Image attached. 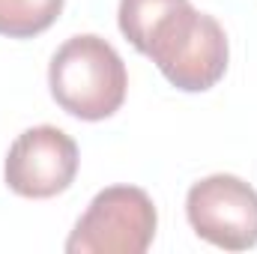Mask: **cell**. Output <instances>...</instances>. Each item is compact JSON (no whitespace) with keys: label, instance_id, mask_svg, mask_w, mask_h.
Wrapping results in <instances>:
<instances>
[{"label":"cell","instance_id":"5b68a950","mask_svg":"<svg viewBox=\"0 0 257 254\" xmlns=\"http://www.w3.org/2000/svg\"><path fill=\"white\" fill-rule=\"evenodd\" d=\"M78 144L57 126L21 132L6 153V186L30 200L63 194L78 174Z\"/></svg>","mask_w":257,"mask_h":254},{"label":"cell","instance_id":"8992f818","mask_svg":"<svg viewBox=\"0 0 257 254\" xmlns=\"http://www.w3.org/2000/svg\"><path fill=\"white\" fill-rule=\"evenodd\" d=\"M63 12V0H0V36L33 39Z\"/></svg>","mask_w":257,"mask_h":254},{"label":"cell","instance_id":"6da1fadb","mask_svg":"<svg viewBox=\"0 0 257 254\" xmlns=\"http://www.w3.org/2000/svg\"><path fill=\"white\" fill-rule=\"evenodd\" d=\"M120 33L183 93H203L227 72L224 27L192 0H120Z\"/></svg>","mask_w":257,"mask_h":254},{"label":"cell","instance_id":"7a4b0ae2","mask_svg":"<svg viewBox=\"0 0 257 254\" xmlns=\"http://www.w3.org/2000/svg\"><path fill=\"white\" fill-rule=\"evenodd\" d=\"M48 87L66 114L87 123L108 120L126 102V63L111 42L81 33L66 39L51 57Z\"/></svg>","mask_w":257,"mask_h":254},{"label":"cell","instance_id":"277c9868","mask_svg":"<svg viewBox=\"0 0 257 254\" xmlns=\"http://www.w3.org/2000/svg\"><path fill=\"white\" fill-rule=\"evenodd\" d=\"M186 215L194 233L215 248L248 251L257 245V191L233 174L194 183L186 194Z\"/></svg>","mask_w":257,"mask_h":254},{"label":"cell","instance_id":"3957f363","mask_svg":"<svg viewBox=\"0 0 257 254\" xmlns=\"http://www.w3.org/2000/svg\"><path fill=\"white\" fill-rule=\"evenodd\" d=\"M159 227L153 197L138 186L102 189L66 239L69 254H144Z\"/></svg>","mask_w":257,"mask_h":254}]
</instances>
